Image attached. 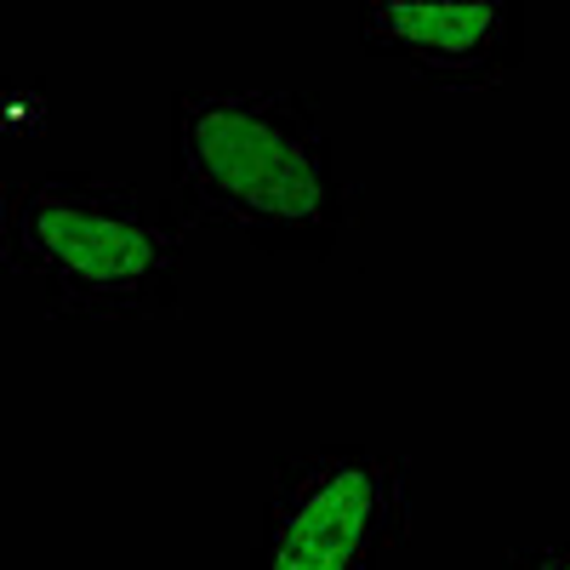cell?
Masks as SVG:
<instances>
[{"label": "cell", "mask_w": 570, "mask_h": 570, "mask_svg": "<svg viewBox=\"0 0 570 570\" xmlns=\"http://www.w3.org/2000/svg\"><path fill=\"white\" fill-rule=\"evenodd\" d=\"M405 537V456L376 445H325L274 468L252 570H383Z\"/></svg>", "instance_id": "3957f363"}, {"label": "cell", "mask_w": 570, "mask_h": 570, "mask_svg": "<svg viewBox=\"0 0 570 570\" xmlns=\"http://www.w3.org/2000/svg\"><path fill=\"white\" fill-rule=\"evenodd\" d=\"M502 570H570V531H559L548 542H531V548H513Z\"/></svg>", "instance_id": "5b68a950"}, {"label": "cell", "mask_w": 570, "mask_h": 570, "mask_svg": "<svg viewBox=\"0 0 570 570\" xmlns=\"http://www.w3.org/2000/svg\"><path fill=\"white\" fill-rule=\"evenodd\" d=\"M171 195L188 228H228L263 252H337L360 188L303 91L195 86L171 98Z\"/></svg>", "instance_id": "6da1fadb"}, {"label": "cell", "mask_w": 570, "mask_h": 570, "mask_svg": "<svg viewBox=\"0 0 570 570\" xmlns=\"http://www.w3.org/2000/svg\"><path fill=\"white\" fill-rule=\"evenodd\" d=\"M188 217L137 183L35 171L7 183L0 257L52 320H155L177 297Z\"/></svg>", "instance_id": "7a4b0ae2"}, {"label": "cell", "mask_w": 570, "mask_h": 570, "mask_svg": "<svg viewBox=\"0 0 570 570\" xmlns=\"http://www.w3.org/2000/svg\"><path fill=\"white\" fill-rule=\"evenodd\" d=\"M365 52L394 58L434 91H491L525 58L519 0H371L360 12Z\"/></svg>", "instance_id": "277c9868"}]
</instances>
